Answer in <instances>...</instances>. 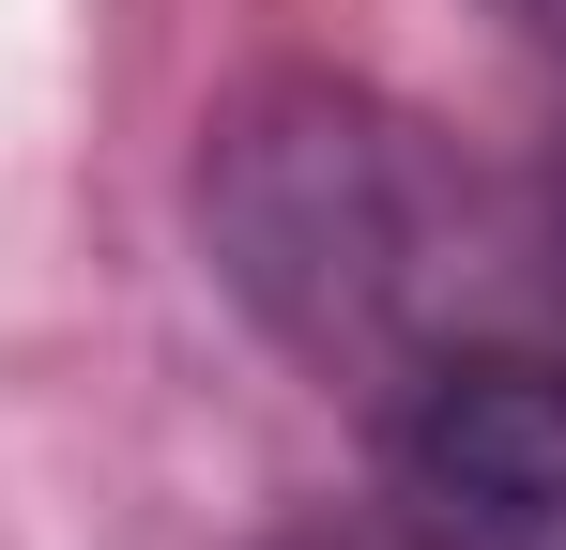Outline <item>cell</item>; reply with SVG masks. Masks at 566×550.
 I'll return each mask as SVG.
<instances>
[{
    "label": "cell",
    "instance_id": "cell-2",
    "mask_svg": "<svg viewBox=\"0 0 566 550\" xmlns=\"http://www.w3.org/2000/svg\"><path fill=\"white\" fill-rule=\"evenodd\" d=\"M382 444L413 550H566V337H490L429 367Z\"/></svg>",
    "mask_w": 566,
    "mask_h": 550
},
{
    "label": "cell",
    "instance_id": "cell-4",
    "mask_svg": "<svg viewBox=\"0 0 566 550\" xmlns=\"http://www.w3.org/2000/svg\"><path fill=\"white\" fill-rule=\"evenodd\" d=\"M521 15H536V31H552V46H566V0H521Z\"/></svg>",
    "mask_w": 566,
    "mask_h": 550
},
{
    "label": "cell",
    "instance_id": "cell-3",
    "mask_svg": "<svg viewBox=\"0 0 566 550\" xmlns=\"http://www.w3.org/2000/svg\"><path fill=\"white\" fill-rule=\"evenodd\" d=\"M552 306H566V183H552Z\"/></svg>",
    "mask_w": 566,
    "mask_h": 550
},
{
    "label": "cell",
    "instance_id": "cell-1",
    "mask_svg": "<svg viewBox=\"0 0 566 550\" xmlns=\"http://www.w3.org/2000/svg\"><path fill=\"white\" fill-rule=\"evenodd\" d=\"M199 245L306 382H353L382 413L429 367L536 337L505 261H552V230L521 245L505 199L444 154V123H413L368 77H306V62L245 77L199 123Z\"/></svg>",
    "mask_w": 566,
    "mask_h": 550
}]
</instances>
